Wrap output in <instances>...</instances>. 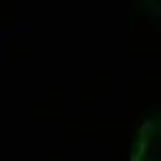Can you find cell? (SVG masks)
I'll list each match as a JSON object with an SVG mask.
<instances>
[{"label": "cell", "instance_id": "obj_1", "mask_svg": "<svg viewBox=\"0 0 161 161\" xmlns=\"http://www.w3.org/2000/svg\"><path fill=\"white\" fill-rule=\"evenodd\" d=\"M129 161H161V118L148 121L141 126Z\"/></svg>", "mask_w": 161, "mask_h": 161}]
</instances>
